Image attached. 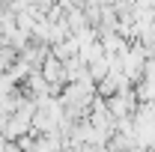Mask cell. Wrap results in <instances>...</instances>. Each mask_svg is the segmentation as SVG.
Listing matches in <instances>:
<instances>
[{"instance_id": "obj_1", "label": "cell", "mask_w": 155, "mask_h": 152, "mask_svg": "<svg viewBox=\"0 0 155 152\" xmlns=\"http://www.w3.org/2000/svg\"><path fill=\"white\" fill-rule=\"evenodd\" d=\"M51 54H54L60 63H69V60L81 57V45H78L75 39H66V42H60V45H54V48H51Z\"/></svg>"}]
</instances>
